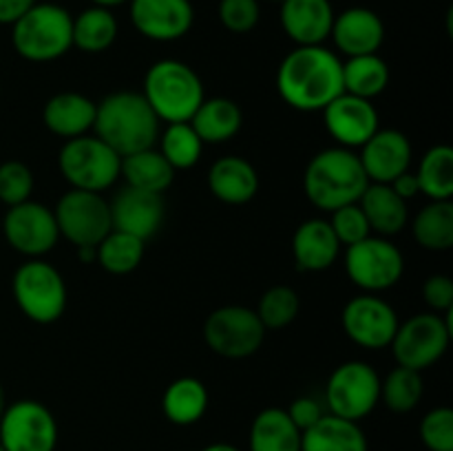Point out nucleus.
I'll use <instances>...</instances> for the list:
<instances>
[{
	"label": "nucleus",
	"mask_w": 453,
	"mask_h": 451,
	"mask_svg": "<svg viewBox=\"0 0 453 451\" xmlns=\"http://www.w3.org/2000/svg\"><path fill=\"white\" fill-rule=\"evenodd\" d=\"M327 133L343 149H361L379 131V111L365 97L341 93L323 109Z\"/></svg>",
	"instance_id": "16"
},
{
	"label": "nucleus",
	"mask_w": 453,
	"mask_h": 451,
	"mask_svg": "<svg viewBox=\"0 0 453 451\" xmlns=\"http://www.w3.org/2000/svg\"><path fill=\"white\" fill-rule=\"evenodd\" d=\"M389 66L379 53L354 56L343 62V91L349 96L374 100L388 88Z\"/></svg>",
	"instance_id": "32"
},
{
	"label": "nucleus",
	"mask_w": 453,
	"mask_h": 451,
	"mask_svg": "<svg viewBox=\"0 0 453 451\" xmlns=\"http://www.w3.org/2000/svg\"><path fill=\"white\" fill-rule=\"evenodd\" d=\"M34 193V172L25 162L9 159L0 164V202L7 206H18L29 202Z\"/></svg>",
	"instance_id": "39"
},
{
	"label": "nucleus",
	"mask_w": 453,
	"mask_h": 451,
	"mask_svg": "<svg viewBox=\"0 0 453 451\" xmlns=\"http://www.w3.org/2000/svg\"><path fill=\"white\" fill-rule=\"evenodd\" d=\"M326 402L330 414L358 423L380 402L379 371L365 361L341 363L327 380Z\"/></svg>",
	"instance_id": "10"
},
{
	"label": "nucleus",
	"mask_w": 453,
	"mask_h": 451,
	"mask_svg": "<svg viewBox=\"0 0 453 451\" xmlns=\"http://www.w3.org/2000/svg\"><path fill=\"white\" fill-rule=\"evenodd\" d=\"M58 423L38 401H16L0 418V447L4 451H56Z\"/></svg>",
	"instance_id": "13"
},
{
	"label": "nucleus",
	"mask_w": 453,
	"mask_h": 451,
	"mask_svg": "<svg viewBox=\"0 0 453 451\" xmlns=\"http://www.w3.org/2000/svg\"><path fill=\"white\" fill-rule=\"evenodd\" d=\"M330 38L343 56H367L379 53L385 40V25L379 13L367 7H349L334 16Z\"/></svg>",
	"instance_id": "21"
},
{
	"label": "nucleus",
	"mask_w": 453,
	"mask_h": 451,
	"mask_svg": "<svg viewBox=\"0 0 453 451\" xmlns=\"http://www.w3.org/2000/svg\"><path fill=\"white\" fill-rule=\"evenodd\" d=\"M449 314H416L405 323H398L389 343L398 365L423 371L441 361L451 343Z\"/></svg>",
	"instance_id": "8"
},
{
	"label": "nucleus",
	"mask_w": 453,
	"mask_h": 451,
	"mask_svg": "<svg viewBox=\"0 0 453 451\" xmlns=\"http://www.w3.org/2000/svg\"><path fill=\"white\" fill-rule=\"evenodd\" d=\"M420 440L429 451H453V411L436 407L420 420Z\"/></svg>",
	"instance_id": "41"
},
{
	"label": "nucleus",
	"mask_w": 453,
	"mask_h": 451,
	"mask_svg": "<svg viewBox=\"0 0 453 451\" xmlns=\"http://www.w3.org/2000/svg\"><path fill=\"white\" fill-rule=\"evenodd\" d=\"M389 186H392L394 193H396L398 197L405 199V202H407V199L416 197V195L420 193V186H418V180H416V172H411V171L398 175L396 180H394Z\"/></svg>",
	"instance_id": "46"
},
{
	"label": "nucleus",
	"mask_w": 453,
	"mask_h": 451,
	"mask_svg": "<svg viewBox=\"0 0 453 451\" xmlns=\"http://www.w3.org/2000/svg\"><path fill=\"white\" fill-rule=\"evenodd\" d=\"M122 157L97 135L66 140L58 153V168L71 188L102 193L119 180Z\"/></svg>",
	"instance_id": "6"
},
{
	"label": "nucleus",
	"mask_w": 453,
	"mask_h": 451,
	"mask_svg": "<svg viewBox=\"0 0 453 451\" xmlns=\"http://www.w3.org/2000/svg\"><path fill=\"white\" fill-rule=\"evenodd\" d=\"M248 447L250 451H301V429L286 409L268 407L252 420Z\"/></svg>",
	"instance_id": "28"
},
{
	"label": "nucleus",
	"mask_w": 453,
	"mask_h": 451,
	"mask_svg": "<svg viewBox=\"0 0 453 451\" xmlns=\"http://www.w3.org/2000/svg\"><path fill=\"white\" fill-rule=\"evenodd\" d=\"M131 22L144 38L173 42L193 29L195 9L190 0H128Z\"/></svg>",
	"instance_id": "17"
},
{
	"label": "nucleus",
	"mask_w": 453,
	"mask_h": 451,
	"mask_svg": "<svg viewBox=\"0 0 453 451\" xmlns=\"http://www.w3.org/2000/svg\"><path fill=\"white\" fill-rule=\"evenodd\" d=\"M358 159L367 180L374 184H392L398 175L410 171L411 144L405 133L396 128H379L361 146Z\"/></svg>",
	"instance_id": "19"
},
{
	"label": "nucleus",
	"mask_w": 453,
	"mask_h": 451,
	"mask_svg": "<svg viewBox=\"0 0 453 451\" xmlns=\"http://www.w3.org/2000/svg\"><path fill=\"white\" fill-rule=\"evenodd\" d=\"M334 7L330 0H283L281 27L296 47L323 44L332 34Z\"/></svg>",
	"instance_id": "20"
},
{
	"label": "nucleus",
	"mask_w": 453,
	"mask_h": 451,
	"mask_svg": "<svg viewBox=\"0 0 453 451\" xmlns=\"http://www.w3.org/2000/svg\"><path fill=\"white\" fill-rule=\"evenodd\" d=\"M420 193L432 202H449L453 197V149L447 144L432 146L423 155L416 171Z\"/></svg>",
	"instance_id": "34"
},
{
	"label": "nucleus",
	"mask_w": 453,
	"mask_h": 451,
	"mask_svg": "<svg viewBox=\"0 0 453 451\" xmlns=\"http://www.w3.org/2000/svg\"><path fill=\"white\" fill-rule=\"evenodd\" d=\"M301 451H370V445L361 424L326 414L317 424L301 432Z\"/></svg>",
	"instance_id": "27"
},
{
	"label": "nucleus",
	"mask_w": 453,
	"mask_h": 451,
	"mask_svg": "<svg viewBox=\"0 0 453 451\" xmlns=\"http://www.w3.org/2000/svg\"><path fill=\"white\" fill-rule=\"evenodd\" d=\"M299 308L301 301L296 290H292L290 286H273L264 292L255 312L265 330H281L295 321Z\"/></svg>",
	"instance_id": "38"
},
{
	"label": "nucleus",
	"mask_w": 453,
	"mask_h": 451,
	"mask_svg": "<svg viewBox=\"0 0 453 451\" xmlns=\"http://www.w3.org/2000/svg\"><path fill=\"white\" fill-rule=\"evenodd\" d=\"M0 451H4V449H3V447H0Z\"/></svg>",
	"instance_id": "52"
},
{
	"label": "nucleus",
	"mask_w": 453,
	"mask_h": 451,
	"mask_svg": "<svg viewBox=\"0 0 453 451\" xmlns=\"http://www.w3.org/2000/svg\"><path fill=\"white\" fill-rule=\"evenodd\" d=\"M265 327L255 310L243 305H224L208 314L203 323V340L224 358H248L264 345Z\"/></svg>",
	"instance_id": "11"
},
{
	"label": "nucleus",
	"mask_w": 453,
	"mask_h": 451,
	"mask_svg": "<svg viewBox=\"0 0 453 451\" xmlns=\"http://www.w3.org/2000/svg\"><path fill=\"white\" fill-rule=\"evenodd\" d=\"M277 88L292 109L323 111L343 93V60L323 44L292 49L279 65Z\"/></svg>",
	"instance_id": "1"
},
{
	"label": "nucleus",
	"mask_w": 453,
	"mask_h": 451,
	"mask_svg": "<svg viewBox=\"0 0 453 451\" xmlns=\"http://www.w3.org/2000/svg\"><path fill=\"white\" fill-rule=\"evenodd\" d=\"M144 100L159 122H190L203 102V84L197 71L181 60H157L144 75Z\"/></svg>",
	"instance_id": "4"
},
{
	"label": "nucleus",
	"mask_w": 453,
	"mask_h": 451,
	"mask_svg": "<svg viewBox=\"0 0 453 451\" xmlns=\"http://www.w3.org/2000/svg\"><path fill=\"white\" fill-rule=\"evenodd\" d=\"M109 208L113 230L135 234L142 241H149L164 224V199L157 193L122 186Z\"/></svg>",
	"instance_id": "18"
},
{
	"label": "nucleus",
	"mask_w": 453,
	"mask_h": 451,
	"mask_svg": "<svg viewBox=\"0 0 453 451\" xmlns=\"http://www.w3.org/2000/svg\"><path fill=\"white\" fill-rule=\"evenodd\" d=\"M144 246L135 234L111 230L100 243H97V264L109 274H128L144 259Z\"/></svg>",
	"instance_id": "35"
},
{
	"label": "nucleus",
	"mask_w": 453,
	"mask_h": 451,
	"mask_svg": "<svg viewBox=\"0 0 453 451\" xmlns=\"http://www.w3.org/2000/svg\"><path fill=\"white\" fill-rule=\"evenodd\" d=\"M96 102L75 91H62L49 97L42 109V122L53 135L73 140L87 135L96 122Z\"/></svg>",
	"instance_id": "24"
},
{
	"label": "nucleus",
	"mask_w": 453,
	"mask_h": 451,
	"mask_svg": "<svg viewBox=\"0 0 453 451\" xmlns=\"http://www.w3.org/2000/svg\"><path fill=\"white\" fill-rule=\"evenodd\" d=\"M423 296L434 312L449 314L453 310V281L447 274H432L425 281Z\"/></svg>",
	"instance_id": "43"
},
{
	"label": "nucleus",
	"mask_w": 453,
	"mask_h": 451,
	"mask_svg": "<svg viewBox=\"0 0 453 451\" xmlns=\"http://www.w3.org/2000/svg\"><path fill=\"white\" fill-rule=\"evenodd\" d=\"M53 215L60 237L75 248L97 246L113 230L109 202L102 197V193L71 188L58 199Z\"/></svg>",
	"instance_id": "12"
},
{
	"label": "nucleus",
	"mask_w": 453,
	"mask_h": 451,
	"mask_svg": "<svg viewBox=\"0 0 453 451\" xmlns=\"http://www.w3.org/2000/svg\"><path fill=\"white\" fill-rule=\"evenodd\" d=\"M363 215L370 224L372 233L379 237H392L398 234L407 226L410 212H407V202L394 193L389 184H374L370 181L358 199Z\"/></svg>",
	"instance_id": "25"
},
{
	"label": "nucleus",
	"mask_w": 453,
	"mask_h": 451,
	"mask_svg": "<svg viewBox=\"0 0 453 451\" xmlns=\"http://www.w3.org/2000/svg\"><path fill=\"white\" fill-rule=\"evenodd\" d=\"M208 409V389L195 376L173 380L162 396V411L166 420L180 427H188L202 420Z\"/></svg>",
	"instance_id": "30"
},
{
	"label": "nucleus",
	"mask_w": 453,
	"mask_h": 451,
	"mask_svg": "<svg viewBox=\"0 0 453 451\" xmlns=\"http://www.w3.org/2000/svg\"><path fill=\"white\" fill-rule=\"evenodd\" d=\"M4 407H7V398H4V389L3 385H0V418H3L4 414Z\"/></svg>",
	"instance_id": "50"
},
{
	"label": "nucleus",
	"mask_w": 453,
	"mask_h": 451,
	"mask_svg": "<svg viewBox=\"0 0 453 451\" xmlns=\"http://www.w3.org/2000/svg\"><path fill=\"white\" fill-rule=\"evenodd\" d=\"M3 233L9 246L29 259H40L51 252L60 239L51 208L31 199L18 206H9L3 219Z\"/></svg>",
	"instance_id": "14"
},
{
	"label": "nucleus",
	"mask_w": 453,
	"mask_h": 451,
	"mask_svg": "<svg viewBox=\"0 0 453 451\" xmlns=\"http://www.w3.org/2000/svg\"><path fill=\"white\" fill-rule=\"evenodd\" d=\"M73 16L56 3H35L12 25V42L29 62H53L73 47Z\"/></svg>",
	"instance_id": "5"
},
{
	"label": "nucleus",
	"mask_w": 453,
	"mask_h": 451,
	"mask_svg": "<svg viewBox=\"0 0 453 451\" xmlns=\"http://www.w3.org/2000/svg\"><path fill=\"white\" fill-rule=\"evenodd\" d=\"M330 226L334 230L336 239H339L341 246H354V243L363 241L365 237H370L372 228L367 224L365 215H363L361 206L357 203H348V206H341L336 210L330 212Z\"/></svg>",
	"instance_id": "40"
},
{
	"label": "nucleus",
	"mask_w": 453,
	"mask_h": 451,
	"mask_svg": "<svg viewBox=\"0 0 453 451\" xmlns=\"http://www.w3.org/2000/svg\"><path fill=\"white\" fill-rule=\"evenodd\" d=\"M345 270L354 286L365 290L367 294H376L401 281L405 272V256L401 248L388 237L370 234L363 241L348 246Z\"/></svg>",
	"instance_id": "9"
},
{
	"label": "nucleus",
	"mask_w": 453,
	"mask_h": 451,
	"mask_svg": "<svg viewBox=\"0 0 453 451\" xmlns=\"http://www.w3.org/2000/svg\"><path fill=\"white\" fill-rule=\"evenodd\" d=\"M38 0H0V25H13L25 16Z\"/></svg>",
	"instance_id": "45"
},
{
	"label": "nucleus",
	"mask_w": 453,
	"mask_h": 451,
	"mask_svg": "<svg viewBox=\"0 0 453 451\" xmlns=\"http://www.w3.org/2000/svg\"><path fill=\"white\" fill-rule=\"evenodd\" d=\"M18 308L40 325L58 321L66 310V283L51 264L29 259L16 270L12 281Z\"/></svg>",
	"instance_id": "7"
},
{
	"label": "nucleus",
	"mask_w": 453,
	"mask_h": 451,
	"mask_svg": "<svg viewBox=\"0 0 453 451\" xmlns=\"http://www.w3.org/2000/svg\"><path fill=\"white\" fill-rule=\"evenodd\" d=\"M93 131L119 157L153 149L159 135V119L142 93L115 91L96 106Z\"/></svg>",
	"instance_id": "2"
},
{
	"label": "nucleus",
	"mask_w": 453,
	"mask_h": 451,
	"mask_svg": "<svg viewBox=\"0 0 453 451\" xmlns=\"http://www.w3.org/2000/svg\"><path fill=\"white\" fill-rule=\"evenodd\" d=\"M270 3H279V4H281V3H283V0H270Z\"/></svg>",
	"instance_id": "51"
},
{
	"label": "nucleus",
	"mask_w": 453,
	"mask_h": 451,
	"mask_svg": "<svg viewBox=\"0 0 453 451\" xmlns=\"http://www.w3.org/2000/svg\"><path fill=\"white\" fill-rule=\"evenodd\" d=\"M208 188L219 202L242 206L259 193V172L248 159L226 155L208 171Z\"/></svg>",
	"instance_id": "23"
},
{
	"label": "nucleus",
	"mask_w": 453,
	"mask_h": 451,
	"mask_svg": "<svg viewBox=\"0 0 453 451\" xmlns=\"http://www.w3.org/2000/svg\"><path fill=\"white\" fill-rule=\"evenodd\" d=\"M219 22L233 34H248L259 25V0H219Z\"/></svg>",
	"instance_id": "42"
},
{
	"label": "nucleus",
	"mask_w": 453,
	"mask_h": 451,
	"mask_svg": "<svg viewBox=\"0 0 453 451\" xmlns=\"http://www.w3.org/2000/svg\"><path fill=\"white\" fill-rule=\"evenodd\" d=\"M286 411H288V416H290L292 423H295L301 432H305V429H310L312 424H317L319 420L326 416V409H323L321 402L312 396L295 398Z\"/></svg>",
	"instance_id": "44"
},
{
	"label": "nucleus",
	"mask_w": 453,
	"mask_h": 451,
	"mask_svg": "<svg viewBox=\"0 0 453 451\" xmlns=\"http://www.w3.org/2000/svg\"><path fill=\"white\" fill-rule=\"evenodd\" d=\"M341 323L349 339L365 349L389 348L398 330V314L388 301L376 294H361L348 301Z\"/></svg>",
	"instance_id": "15"
},
{
	"label": "nucleus",
	"mask_w": 453,
	"mask_h": 451,
	"mask_svg": "<svg viewBox=\"0 0 453 451\" xmlns=\"http://www.w3.org/2000/svg\"><path fill=\"white\" fill-rule=\"evenodd\" d=\"M367 180L358 153L343 146L326 149L314 155L303 172V193L319 210L332 212L348 203H357Z\"/></svg>",
	"instance_id": "3"
},
{
	"label": "nucleus",
	"mask_w": 453,
	"mask_h": 451,
	"mask_svg": "<svg viewBox=\"0 0 453 451\" xmlns=\"http://www.w3.org/2000/svg\"><path fill=\"white\" fill-rule=\"evenodd\" d=\"M202 150L203 141L199 140L190 122L168 124L166 131L162 133V140H159V153L175 171L193 168L202 157Z\"/></svg>",
	"instance_id": "37"
},
{
	"label": "nucleus",
	"mask_w": 453,
	"mask_h": 451,
	"mask_svg": "<svg viewBox=\"0 0 453 451\" xmlns=\"http://www.w3.org/2000/svg\"><path fill=\"white\" fill-rule=\"evenodd\" d=\"M119 177L124 180V186L164 195V190L175 180V168L164 159L159 150L146 149L122 157Z\"/></svg>",
	"instance_id": "29"
},
{
	"label": "nucleus",
	"mask_w": 453,
	"mask_h": 451,
	"mask_svg": "<svg viewBox=\"0 0 453 451\" xmlns=\"http://www.w3.org/2000/svg\"><path fill=\"white\" fill-rule=\"evenodd\" d=\"M411 233L425 250L442 252L453 246V203L429 202L411 221Z\"/></svg>",
	"instance_id": "33"
},
{
	"label": "nucleus",
	"mask_w": 453,
	"mask_h": 451,
	"mask_svg": "<svg viewBox=\"0 0 453 451\" xmlns=\"http://www.w3.org/2000/svg\"><path fill=\"white\" fill-rule=\"evenodd\" d=\"M292 252H295L296 268L303 272H321L339 259L341 243L330 221L312 217L295 230Z\"/></svg>",
	"instance_id": "22"
},
{
	"label": "nucleus",
	"mask_w": 453,
	"mask_h": 451,
	"mask_svg": "<svg viewBox=\"0 0 453 451\" xmlns=\"http://www.w3.org/2000/svg\"><path fill=\"white\" fill-rule=\"evenodd\" d=\"M202 451H239V449L234 445H230V442H215V445L203 447Z\"/></svg>",
	"instance_id": "48"
},
{
	"label": "nucleus",
	"mask_w": 453,
	"mask_h": 451,
	"mask_svg": "<svg viewBox=\"0 0 453 451\" xmlns=\"http://www.w3.org/2000/svg\"><path fill=\"white\" fill-rule=\"evenodd\" d=\"M119 25L113 11L106 7H93L84 9L80 16L73 18V47H78L84 53H102L106 49L113 47L118 40Z\"/></svg>",
	"instance_id": "31"
},
{
	"label": "nucleus",
	"mask_w": 453,
	"mask_h": 451,
	"mask_svg": "<svg viewBox=\"0 0 453 451\" xmlns=\"http://www.w3.org/2000/svg\"><path fill=\"white\" fill-rule=\"evenodd\" d=\"M93 4H97V7H106V9H113L118 7V4H124L128 3V0H91Z\"/></svg>",
	"instance_id": "49"
},
{
	"label": "nucleus",
	"mask_w": 453,
	"mask_h": 451,
	"mask_svg": "<svg viewBox=\"0 0 453 451\" xmlns=\"http://www.w3.org/2000/svg\"><path fill=\"white\" fill-rule=\"evenodd\" d=\"M190 126L203 144H224L242 131L243 113L230 97H203L190 118Z\"/></svg>",
	"instance_id": "26"
},
{
	"label": "nucleus",
	"mask_w": 453,
	"mask_h": 451,
	"mask_svg": "<svg viewBox=\"0 0 453 451\" xmlns=\"http://www.w3.org/2000/svg\"><path fill=\"white\" fill-rule=\"evenodd\" d=\"M78 250V259L82 261V264H93V261H97V246H80L75 248Z\"/></svg>",
	"instance_id": "47"
},
{
	"label": "nucleus",
	"mask_w": 453,
	"mask_h": 451,
	"mask_svg": "<svg viewBox=\"0 0 453 451\" xmlns=\"http://www.w3.org/2000/svg\"><path fill=\"white\" fill-rule=\"evenodd\" d=\"M425 385L420 371L410 370V367H401L389 371L385 380H380V398H383L385 407L392 409L394 414H407V411L416 409L423 398Z\"/></svg>",
	"instance_id": "36"
}]
</instances>
